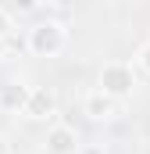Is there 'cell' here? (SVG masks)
Returning a JSON list of instances; mask_svg holds the SVG:
<instances>
[{"label": "cell", "mask_w": 150, "mask_h": 154, "mask_svg": "<svg viewBox=\"0 0 150 154\" xmlns=\"http://www.w3.org/2000/svg\"><path fill=\"white\" fill-rule=\"evenodd\" d=\"M132 90H136V72L129 65H122V61L104 65V72H100V93H107L111 100H125V97H132Z\"/></svg>", "instance_id": "1"}, {"label": "cell", "mask_w": 150, "mask_h": 154, "mask_svg": "<svg viewBox=\"0 0 150 154\" xmlns=\"http://www.w3.org/2000/svg\"><path fill=\"white\" fill-rule=\"evenodd\" d=\"M64 47V29L57 22H39L29 29V50L39 57H54L57 50Z\"/></svg>", "instance_id": "2"}, {"label": "cell", "mask_w": 150, "mask_h": 154, "mask_svg": "<svg viewBox=\"0 0 150 154\" xmlns=\"http://www.w3.org/2000/svg\"><path fill=\"white\" fill-rule=\"evenodd\" d=\"M54 108H57V100H54V93H50L46 86H36L22 115H29V118H36V122H43V118H50V115H54Z\"/></svg>", "instance_id": "3"}, {"label": "cell", "mask_w": 150, "mask_h": 154, "mask_svg": "<svg viewBox=\"0 0 150 154\" xmlns=\"http://www.w3.org/2000/svg\"><path fill=\"white\" fill-rule=\"evenodd\" d=\"M75 147H79V133L72 125H54L46 133V151L50 154H72Z\"/></svg>", "instance_id": "4"}, {"label": "cell", "mask_w": 150, "mask_h": 154, "mask_svg": "<svg viewBox=\"0 0 150 154\" xmlns=\"http://www.w3.org/2000/svg\"><path fill=\"white\" fill-rule=\"evenodd\" d=\"M29 97H32V90H29L25 82H7V86H0V108H4V111H25Z\"/></svg>", "instance_id": "5"}, {"label": "cell", "mask_w": 150, "mask_h": 154, "mask_svg": "<svg viewBox=\"0 0 150 154\" xmlns=\"http://www.w3.org/2000/svg\"><path fill=\"white\" fill-rule=\"evenodd\" d=\"M114 104H118V100H111L107 93H100V90H97V93H89V97H86L82 111L93 118V122H104V118H111V115H114Z\"/></svg>", "instance_id": "6"}, {"label": "cell", "mask_w": 150, "mask_h": 154, "mask_svg": "<svg viewBox=\"0 0 150 154\" xmlns=\"http://www.w3.org/2000/svg\"><path fill=\"white\" fill-rule=\"evenodd\" d=\"M7 32H11V18H7V11L0 7V36L7 39Z\"/></svg>", "instance_id": "7"}, {"label": "cell", "mask_w": 150, "mask_h": 154, "mask_svg": "<svg viewBox=\"0 0 150 154\" xmlns=\"http://www.w3.org/2000/svg\"><path fill=\"white\" fill-rule=\"evenodd\" d=\"M140 65H143V72H150V43L140 50Z\"/></svg>", "instance_id": "8"}, {"label": "cell", "mask_w": 150, "mask_h": 154, "mask_svg": "<svg viewBox=\"0 0 150 154\" xmlns=\"http://www.w3.org/2000/svg\"><path fill=\"white\" fill-rule=\"evenodd\" d=\"M4 50H7V39H4V36H0V57H4Z\"/></svg>", "instance_id": "9"}, {"label": "cell", "mask_w": 150, "mask_h": 154, "mask_svg": "<svg viewBox=\"0 0 150 154\" xmlns=\"http://www.w3.org/2000/svg\"><path fill=\"white\" fill-rule=\"evenodd\" d=\"M86 154H104V151H100V147H86Z\"/></svg>", "instance_id": "10"}, {"label": "cell", "mask_w": 150, "mask_h": 154, "mask_svg": "<svg viewBox=\"0 0 150 154\" xmlns=\"http://www.w3.org/2000/svg\"><path fill=\"white\" fill-rule=\"evenodd\" d=\"M0 154H7V143H4V136H0Z\"/></svg>", "instance_id": "11"}]
</instances>
